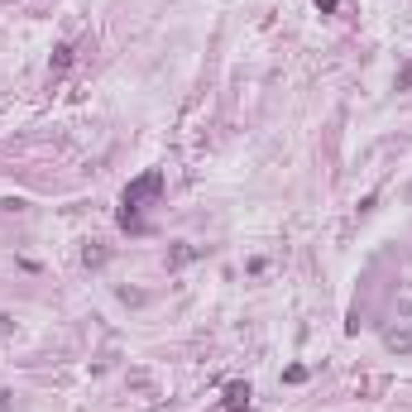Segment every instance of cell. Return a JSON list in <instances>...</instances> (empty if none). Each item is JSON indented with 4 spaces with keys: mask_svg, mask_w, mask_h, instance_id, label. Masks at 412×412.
I'll use <instances>...</instances> for the list:
<instances>
[{
    "mask_svg": "<svg viewBox=\"0 0 412 412\" xmlns=\"http://www.w3.org/2000/svg\"><path fill=\"white\" fill-rule=\"evenodd\" d=\"M249 398H254V389L235 379V384H225V398H220V403H225L230 412H245V408H249Z\"/></svg>",
    "mask_w": 412,
    "mask_h": 412,
    "instance_id": "2",
    "label": "cell"
},
{
    "mask_svg": "<svg viewBox=\"0 0 412 412\" xmlns=\"http://www.w3.org/2000/svg\"><path fill=\"white\" fill-rule=\"evenodd\" d=\"M72 68V43H58L53 48V72H68Z\"/></svg>",
    "mask_w": 412,
    "mask_h": 412,
    "instance_id": "4",
    "label": "cell"
},
{
    "mask_svg": "<svg viewBox=\"0 0 412 412\" xmlns=\"http://www.w3.org/2000/svg\"><path fill=\"white\" fill-rule=\"evenodd\" d=\"M158 197H163V173H158V168L139 173V178L125 187V197H120V202H125V211H120V225H125V230H144L139 206H144V202H158Z\"/></svg>",
    "mask_w": 412,
    "mask_h": 412,
    "instance_id": "1",
    "label": "cell"
},
{
    "mask_svg": "<svg viewBox=\"0 0 412 412\" xmlns=\"http://www.w3.org/2000/svg\"><path fill=\"white\" fill-rule=\"evenodd\" d=\"M336 5H340V0H316V10H321V14H331Z\"/></svg>",
    "mask_w": 412,
    "mask_h": 412,
    "instance_id": "7",
    "label": "cell"
},
{
    "mask_svg": "<svg viewBox=\"0 0 412 412\" xmlns=\"http://www.w3.org/2000/svg\"><path fill=\"white\" fill-rule=\"evenodd\" d=\"M197 254H202L197 245H183V249H173V259H168V264H187V259H197Z\"/></svg>",
    "mask_w": 412,
    "mask_h": 412,
    "instance_id": "5",
    "label": "cell"
},
{
    "mask_svg": "<svg viewBox=\"0 0 412 412\" xmlns=\"http://www.w3.org/2000/svg\"><path fill=\"white\" fill-rule=\"evenodd\" d=\"M384 345H389L393 355H412V321H408V326H398V331H389Z\"/></svg>",
    "mask_w": 412,
    "mask_h": 412,
    "instance_id": "3",
    "label": "cell"
},
{
    "mask_svg": "<svg viewBox=\"0 0 412 412\" xmlns=\"http://www.w3.org/2000/svg\"><path fill=\"white\" fill-rule=\"evenodd\" d=\"M398 92H412V68L403 72V77H398Z\"/></svg>",
    "mask_w": 412,
    "mask_h": 412,
    "instance_id": "6",
    "label": "cell"
}]
</instances>
